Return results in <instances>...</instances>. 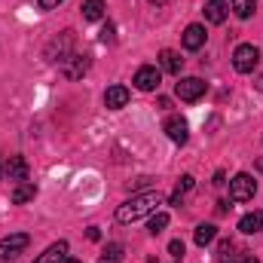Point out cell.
<instances>
[{
	"label": "cell",
	"instance_id": "9c48e42d",
	"mask_svg": "<svg viewBox=\"0 0 263 263\" xmlns=\"http://www.w3.org/2000/svg\"><path fill=\"white\" fill-rule=\"evenodd\" d=\"M89 70V55H67L65 62H62V73H65L67 80H80L83 73Z\"/></svg>",
	"mask_w": 263,
	"mask_h": 263
},
{
	"label": "cell",
	"instance_id": "5b68a950",
	"mask_svg": "<svg viewBox=\"0 0 263 263\" xmlns=\"http://www.w3.org/2000/svg\"><path fill=\"white\" fill-rule=\"evenodd\" d=\"M205 89H208L205 80H199V77H181V83L175 86V95L181 101H199L205 95Z\"/></svg>",
	"mask_w": 263,
	"mask_h": 263
},
{
	"label": "cell",
	"instance_id": "83f0119b",
	"mask_svg": "<svg viewBox=\"0 0 263 263\" xmlns=\"http://www.w3.org/2000/svg\"><path fill=\"white\" fill-rule=\"evenodd\" d=\"M254 86H257V89H260V92H263V73H260V77H257V83H254Z\"/></svg>",
	"mask_w": 263,
	"mask_h": 263
},
{
	"label": "cell",
	"instance_id": "4fadbf2b",
	"mask_svg": "<svg viewBox=\"0 0 263 263\" xmlns=\"http://www.w3.org/2000/svg\"><path fill=\"white\" fill-rule=\"evenodd\" d=\"M6 178L9 181H28V162H25V156H9L6 159Z\"/></svg>",
	"mask_w": 263,
	"mask_h": 263
},
{
	"label": "cell",
	"instance_id": "4316f807",
	"mask_svg": "<svg viewBox=\"0 0 263 263\" xmlns=\"http://www.w3.org/2000/svg\"><path fill=\"white\" fill-rule=\"evenodd\" d=\"M37 3H40V9H55L62 0H37Z\"/></svg>",
	"mask_w": 263,
	"mask_h": 263
},
{
	"label": "cell",
	"instance_id": "ffe728a7",
	"mask_svg": "<svg viewBox=\"0 0 263 263\" xmlns=\"http://www.w3.org/2000/svg\"><path fill=\"white\" fill-rule=\"evenodd\" d=\"M34 196H37V187L28 184V181L15 184V190H12V202H15V205H25V202H31Z\"/></svg>",
	"mask_w": 263,
	"mask_h": 263
},
{
	"label": "cell",
	"instance_id": "7a4b0ae2",
	"mask_svg": "<svg viewBox=\"0 0 263 263\" xmlns=\"http://www.w3.org/2000/svg\"><path fill=\"white\" fill-rule=\"evenodd\" d=\"M257 65H260V52H257L254 43H242V46H236V52H233V67H236L239 73H251Z\"/></svg>",
	"mask_w": 263,
	"mask_h": 263
},
{
	"label": "cell",
	"instance_id": "1f68e13d",
	"mask_svg": "<svg viewBox=\"0 0 263 263\" xmlns=\"http://www.w3.org/2000/svg\"><path fill=\"white\" fill-rule=\"evenodd\" d=\"M150 3H165V0H150Z\"/></svg>",
	"mask_w": 263,
	"mask_h": 263
},
{
	"label": "cell",
	"instance_id": "7c38bea8",
	"mask_svg": "<svg viewBox=\"0 0 263 263\" xmlns=\"http://www.w3.org/2000/svg\"><path fill=\"white\" fill-rule=\"evenodd\" d=\"M104 104H107L110 110L126 107V104H129V89H126V86H110V89L104 92Z\"/></svg>",
	"mask_w": 263,
	"mask_h": 263
},
{
	"label": "cell",
	"instance_id": "ba28073f",
	"mask_svg": "<svg viewBox=\"0 0 263 263\" xmlns=\"http://www.w3.org/2000/svg\"><path fill=\"white\" fill-rule=\"evenodd\" d=\"M245 257H248V251L239 242H233V239H223L217 245V263H242Z\"/></svg>",
	"mask_w": 263,
	"mask_h": 263
},
{
	"label": "cell",
	"instance_id": "9a60e30c",
	"mask_svg": "<svg viewBox=\"0 0 263 263\" xmlns=\"http://www.w3.org/2000/svg\"><path fill=\"white\" fill-rule=\"evenodd\" d=\"M65 257H67V242L62 239V242H52V245H49V248H46L34 263H62Z\"/></svg>",
	"mask_w": 263,
	"mask_h": 263
},
{
	"label": "cell",
	"instance_id": "5bb4252c",
	"mask_svg": "<svg viewBox=\"0 0 263 263\" xmlns=\"http://www.w3.org/2000/svg\"><path fill=\"white\" fill-rule=\"evenodd\" d=\"M205 28L202 25H190L187 31H184V49H190V52H196V49H202L205 46Z\"/></svg>",
	"mask_w": 263,
	"mask_h": 263
},
{
	"label": "cell",
	"instance_id": "8fae6325",
	"mask_svg": "<svg viewBox=\"0 0 263 263\" xmlns=\"http://www.w3.org/2000/svg\"><path fill=\"white\" fill-rule=\"evenodd\" d=\"M227 12H230V3L227 0H208L205 3V18L211 25H223L227 22Z\"/></svg>",
	"mask_w": 263,
	"mask_h": 263
},
{
	"label": "cell",
	"instance_id": "d6986e66",
	"mask_svg": "<svg viewBox=\"0 0 263 263\" xmlns=\"http://www.w3.org/2000/svg\"><path fill=\"white\" fill-rule=\"evenodd\" d=\"M83 18L86 22H98L101 15H104V0H83Z\"/></svg>",
	"mask_w": 263,
	"mask_h": 263
},
{
	"label": "cell",
	"instance_id": "cb8c5ba5",
	"mask_svg": "<svg viewBox=\"0 0 263 263\" xmlns=\"http://www.w3.org/2000/svg\"><path fill=\"white\" fill-rule=\"evenodd\" d=\"M165 227H168V214H165V211H159V214L153 211V214H150V223H147V230H150L153 236H159Z\"/></svg>",
	"mask_w": 263,
	"mask_h": 263
},
{
	"label": "cell",
	"instance_id": "f546056e",
	"mask_svg": "<svg viewBox=\"0 0 263 263\" xmlns=\"http://www.w3.org/2000/svg\"><path fill=\"white\" fill-rule=\"evenodd\" d=\"M62 263H80V260H77V257H65Z\"/></svg>",
	"mask_w": 263,
	"mask_h": 263
},
{
	"label": "cell",
	"instance_id": "52a82bcc",
	"mask_svg": "<svg viewBox=\"0 0 263 263\" xmlns=\"http://www.w3.org/2000/svg\"><path fill=\"white\" fill-rule=\"evenodd\" d=\"M159 83H162L159 67H153V65L138 67V73H135V86H138L141 92H156V89H159Z\"/></svg>",
	"mask_w": 263,
	"mask_h": 263
},
{
	"label": "cell",
	"instance_id": "277c9868",
	"mask_svg": "<svg viewBox=\"0 0 263 263\" xmlns=\"http://www.w3.org/2000/svg\"><path fill=\"white\" fill-rule=\"evenodd\" d=\"M28 245H31V236H28V233H12V236H6V239L0 242V263L15 260Z\"/></svg>",
	"mask_w": 263,
	"mask_h": 263
},
{
	"label": "cell",
	"instance_id": "e0dca14e",
	"mask_svg": "<svg viewBox=\"0 0 263 263\" xmlns=\"http://www.w3.org/2000/svg\"><path fill=\"white\" fill-rule=\"evenodd\" d=\"M239 230H242L245 236L260 233V230H263V214H257V211H254V214H245V217L239 220Z\"/></svg>",
	"mask_w": 263,
	"mask_h": 263
},
{
	"label": "cell",
	"instance_id": "ac0fdd59",
	"mask_svg": "<svg viewBox=\"0 0 263 263\" xmlns=\"http://www.w3.org/2000/svg\"><path fill=\"white\" fill-rule=\"evenodd\" d=\"M193 239H196L199 248L211 245V242L217 239V227H214V223H199V227H196V236H193Z\"/></svg>",
	"mask_w": 263,
	"mask_h": 263
},
{
	"label": "cell",
	"instance_id": "3957f363",
	"mask_svg": "<svg viewBox=\"0 0 263 263\" xmlns=\"http://www.w3.org/2000/svg\"><path fill=\"white\" fill-rule=\"evenodd\" d=\"M254 193H257V181H254L251 175L239 172V175L230 181V199H233V202H251Z\"/></svg>",
	"mask_w": 263,
	"mask_h": 263
},
{
	"label": "cell",
	"instance_id": "484cf974",
	"mask_svg": "<svg viewBox=\"0 0 263 263\" xmlns=\"http://www.w3.org/2000/svg\"><path fill=\"white\" fill-rule=\"evenodd\" d=\"M101 43H114V25H110V22L101 28Z\"/></svg>",
	"mask_w": 263,
	"mask_h": 263
},
{
	"label": "cell",
	"instance_id": "d4e9b609",
	"mask_svg": "<svg viewBox=\"0 0 263 263\" xmlns=\"http://www.w3.org/2000/svg\"><path fill=\"white\" fill-rule=\"evenodd\" d=\"M168 254H172V257H184V242H181V239H175V242L168 245Z\"/></svg>",
	"mask_w": 263,
	"mask_h": 263
},
{
	"label": "cell",
	"instance_id": "7402d4cb",
	"mask_svg": "<svg viewBox=\"0 0 263 263\" xmlns=\"http://www.w3.org/2000/svg\"><path fill=\"white\" fill-rule=\"evenodd\" d=\"M193 190V178L190 175H184L181 181H178V187H175V193H172V205H181L184 202V196Z\"/></svg>",
	"mask_w": 263,
	"mask_h": 263
},
{
	"label": "cell",
	"instance_id": "30bf717a",
	"mask_svg": "<svg viewBox=\"0 0 263 263\" xmlns=\"http://www.w3.org/2000/svg\"><path fill=\"white\" fill-rule=\"evenodd\" d=\"M162 129H165V135H168L175 144H187V138H190V132H187V120H184V117H168Z\"/></svg>",
	"mask_w": 263,
	"mask_h": 263
},
{
	"label": "cell",
	"instance_id": "4dcf8cb0",
	"mask_svg": "<svg viewBox=\"0 0 263 263\" xmlns=\"http://www.w3.org/2000/svg\"><path fill=\"white\" fill-rule=\"evenodd\" d=\"M242 263H260V260H254V257H245V260H242Z\"/></svg>",
	"mask_w": 263,
	"mask_h": 263
},
{
	"label": "cell",
	"instance_id": "2e32d148",
	"mask_svg": "<svg viewBox=\"0 0 263 263\" xmlns=\"http://www.w3.org/2000/svg\"><path fill=\"white\" fill-rule=\"evenodd\" d=\"M159 65L162 70H168V73H175V77H181V67H184V59L175 52V49H162L159 52Z\"/></svg>",
	"mask_w": 263,
	"mask_h": 263
},
{
	"label": "cell",
	"instance_id": "603a6c76",
	"mask_svg": "<svg viewBox=\"0 0 263 263\" xmlns=\"http://www.w3.org/2000/svg\"><path fill=\"white\" fill-rule=\"evenodd\" d=\"M230 6H233V12H236L239 18H251V15H254L257 0H230Z\"/></svg>",
	"mask_w": 263,
	"mask_h": 263
},
{
	"label": "cell",
	"instance_id": "f1b7e54d",
	"mask_svg": "<svg viewBox=\"0 0 263 263\" xmlns=\"http://www.w3.org/2000/svg\"><path fill=\"white\" fill-rule=\"evenodd\" d=\"M254 165H257V172H263V156L257 159V162H254Z\"/></svg>",
	"mask_w": 263,
	"mask_h": 263
},
{
	"label": "cell",
	"instance_id": "6da1fadb",
	"mask_svg": "<svg viewBox=\"0 0 263 263\" xmlns=\"http://www.w3.org/2000/svg\"><path fill=\"white\" fill-rule=\"evenodd\" d=\"M156 205H159V193H141V196H132L129 202H123V205L117 208V220H120V223H135V220L153 214Z\"/></svg>",
	"mask_w": 263,
	"mask_h": 263
},
{
	"label": "cell",
	"instance_id": "8992f818",
	"mask_svg": "<svg viewBox=\"0 0 263 263\" xmlns=\"http://www.w3.org/2000/svg\"><path fill=\"white\" fill-rule=\"evenodd\" d=\"M67 55H73V34H70V31H65L59 40H52V43L46 46V59H49V62H59V65H62Z\"/></svg>",
	"mask_w": 263,
	"mask_h": 263
},
{
	"label": "cell",
	"instance_id": "44dd1931",
	"mask_svg": "<svg viewBox=\"0 0 263 263\" xmlns=\"http://www.w3.org/2000/svg\"><path fill=\"white\" fill-rule=\"evenodd\" d=\"M123 257H126V248H123L120 242H110V245L104 248V254H101L98 263H123Z\"/></svg>",
	"mask_w": 263,
	"mask_h": 263
}]
</instances>
